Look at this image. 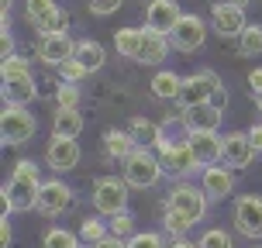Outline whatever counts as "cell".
<instances>
[{"instance_id": "6da1fadb", "label": "cell", "mask_w": 262, "mask_h": 248, "mask_svg": "<svg viewBox=\"0 0 262 248\" xmlns=\"http://www.w3.org/2000/svg\"><path fill=\"white\" fill-rule=\"evenodd\" d=\"M207 207H210L207 193H204L196 183L180 179V183L169 190V196H166V207H162V228H166L172 238H186L190 228H196V224L207 217Z\"/></svg>"}, {"instance_id": "7a4b0ae2", "label": "cell", "mask_w": 262, "mask_h": 248, "mask_svg": "<svg viewBox=\"0 0 262 248\" xmlns=\"http://www.w3.org/2000/svg\"><path fill=\"white\" fill-rule=\"evenodd\" d=\"M41 183H45V179H41L35 159H17V162H14L11 179H7V186L0 190V200H7L14 214H25V210H31L35 204H38Z\"/></svg>"}, {"instance_id": "3957f363", "label": "cell", "mask_w": 262, "mask_h": 248, "mask_svg": "<svg viewBox=\"0 0 262 248\" xmlns=\"http://www.w3.org/2000/svg\"><path fill=\"white\" fill-rule=\"evenodd\" d=\"M121 166H124L121 176H124V183H128L131 190H152V186H159V179L166 176L159 152L156 148H145V145H138Z\"/></svg>"}, {"instance_id": "277c9868", "label": "cell", "mask_w": 262, "mask_h": 248, "mask_svg": "<svg viewBox=\"0 0 262 248\" xmlns=\"http://www.w3.org/2000/svg\"><path fill=\"white\" fill-rule=\"evenodd\" d=\"M156 152H159V159H162V169L169 172V176H176V179H186V176H193V172L200 169V162H196L190 142H186V138H172L169 128L162 131Z\"/></svg>"}, {"instance_id": "5b68a950", "label": "cell", "mask_w": 262, "mask_h": 248, "mask_svg": "<svg viewBox=\"0 0 262 248\" xmlns=\"http://www.w3.org/2000/svg\"><path fill=\"white\" fill-rule=\"evenodd\" d=\"M128 190L131 186L124 183V176H100L93 183V196L90 204L100 217H114L121 210H128Z\"/></svg>"}, {"instance_id": "8992f818", "label": "cell", "mask_w": 262, "mask_h": 248, "mask_svg": "<svg viewBox=\"0 0 262 248\" xmlns=\"http://www.w3.org/2000/svg\"><path fill=\"white\" fill-rule=\"evenodd\" d=\"M217 86H224V83H221V76H217L214 69H196V73L183 76V86H180L176 104H180V110L210 104V97H214V90H217Z\"/></svg>"}, {"instance_id": "52a82bcc", "label": "cell", "mask_w": 262, "mask_h": 248, "mask_svg": "<svg viewBox=\"0 0 262 248\" xmlns=\"http://www.w3.org/2000/svg\"><path fill=\"white\" fill-rule=\"evenodd\" d=\"M35 131H38V121L35 114L28 110V107H4V114H0V138L4 145H25L35 138Z\"/></svg>"}, {"instance_id": "ba28073f", "label": "cell", "mask_w": 262, "mask_h": 248, "mask_svg": "<svg viewBox=\"0 0 262 248\" xmlns=\"http://www.w3.org/2000/svg\"><path fill=\"white\" fill-rule=\"evenodd\" d=\"M73 204H76L73 186L62 183V179L55 176V179H45V183H41L35 210H38V214H45V217H62L66 210H73Z\"/></svg>"}, {"instance_id": "9c48e42d", "label": "cell", "mask_w": 262, "mask_h": 248, "mask_svg": "<svg viewBox=\"0 0 262 248\" xmlns=\"http://www.w3.org/2000/svg\"><path fill=\"white\" fill-rule=\"evenodd\" d=\"M235 231L245 235L249 241H262V196L259 193H245L235 200Z\"/></svg>"}, {"instance_id": "30bf717a", "label": "cell", "mask_w": 262, "mask_h": 248, "mask_svg": "<svg viewBox=\"0 0 262 248\" xmlns=\"http://www.w3.org/2000/svg\"><path fill=\"white\" fill-rule=\"evenodd\" d=\"M169 41L176 52H196L204 41H207V21L196 17V14H183L176 28L169 31Z\"/></svg>"}, {"instance_id": "8fae6325", "label": "cell", "mask_w": 262, "mask_h": 248, "mask_svg": "<svg viewBox=\"0 0 262 248\" xmlns=\"http://www.w3.org/2000/svg\"><path fill=\"white\" fill-rule=\"evenodd\" d=\"M210 28H214V35H221V38H238L249 21H245V7H235V4H228V0H217L214 7H210Z\"/></svg>"}, {"instance_id": "7c38bea8", "label": "cell", "mask_w": 262, "mask_h": 248, "mask_svg": "<svg viewBox=\"0 0 262 248\" xmlns=\"http://www.w3.org/2000/svg\"><path fill=\"white\" fill-rule=\"evenodd\" d=\"M45 166L55 172H69L79 166V145L76 138H59V134H52L49 138V145H45Z\"/></svg>"}, {"instance_id": "4fadbf2b", "label": "cell", "mask_w": 262, "mask_h": 248, "mask_svg": "<svg viewBox=\"0 0 262 248\" xmlns=\"http://www.w3.org/2000/svg\"><path fill=\"white\" fill-rule=\"evenodd\" d=\"M186 142H190V148H193L200 169L217 166V162L224 159V134H217V131H193V134H186Z\"/></svg>"}, {"instance_id": "5bb4252c", "label": "cell", "mask_w": 262, "mask_h": 248, "mask_svg": "<svg viewBox=\"0 0 262 248\" xmlns=\"http://www.w3.org/2000/svg\"><path fill=\"white\" fill-rule=\"evenodd\" d=\"M200 190L207 193V200H224V196L235 193V169L231 166H207V169L200 172Z\"/></svg>"}, {"instance_id": "9a60e30c", "label": "cell", "mask_w": 262, "mask_h": 248, "mask_svg": "<svg viewBox=\"0 0 262 248\" xmlns=\"http://www.w3.org/2000/svg\"><path fill=\"white\" fill-rule=\"evenodd\" d=\"M259 155L255 152V145H252L249 131H228L224 134V166H231V169H245L252 166V159Z\"/></svg>"}, {"instance_id": "2e32d148", "label": "cell", "mask_w": 262, "mask_h": 248, "mask_svg": "<svg viewBox=\"0 0 262 248\" xmlns=\"http://www.w3.org/2000/svg\"><path fill=\"white\" fill-rule=\"evenodd\" d=\"M180 17H183V11L176 0H148V7H145V28H152L159 35H169Z\"/></svg>"}, {"instance_id": "e0dca14e", "label": "cell", "mask_w": 262, "mask_h": 248, "mask_svg": "<svg viewBox=\"0 0 262 248\" xmlns=\"http://www.w3.org/2000/svg\"><path fill=\"white\" fill-rule=\"evenodd\" d=\"M35 52H38V59L45 65H62L76 55V41L69 38V35H45V38H38Z\"/></svg>"}, {"instance_id": "ac0fdd59", "label": "cell", "mask_w": 262, "mask_h": 248, "mask_svg": "<svg viewBox=\"0 0 262 248\" xmlns=\"http://www.w3.org/2000/svg\"><path fill=\"white\" fill-rule=\"evenodd\" d=\"M221 118H224V110H217L214 104H200V107L183 110L180 124H183L186 134H193V131H217L221 128Z\"/></svg>"}, {"instance_id": "d6986e66", "label": "cell", "mask_w": 262, "mask_h": 248, "mask_svg": "<svg viewBox=\"0 0 262 248\" xmlns=\"http://www.w3.org/2000/svg\"><path fill=\"white\" fill-rule=\"evenodd\" d=\"M169 35H159V31H152V28H145V38H142V49H138V59L135 62L142 65H159L166 55H169Z\"/></svg>"}, {"instance_id": "ffe728a7", "label": "cell", "mask_w": 262, "mask_h": 248, "mask_svg": "<svg viewBox=\"0 0 262 248\" xmlns=\"http://www.w3.org/2000/svg\"><path fill=\"white\" fill-rule=\"evenodd\" d=\"M38 97V86H35V76H25V79H7L4 83V104L11 107H28L31 100Z\"/></svg>"}, {"instance_id": "44dd1931", "label": "cell", "mask_w": 262, "mask_h": 248, "mask_svg": "<svg viewBox=\"0 0 262 248\" xmlns=\"http://www.w3.org/2000/svg\"><path fill=\"white\" fill-rule=\"evenodd\" d=\"M86 73H97L100 65L107 62V49L100 45V41H93V38H79L76 41V55H73Z\"/></svg>"}, {"instance_id": "7402d4cb", "label": "cell", "mask_w": 262, "mask_h": 248, "mask_svg": "<svg viewBox=\"0 0 262 248\" xmlns=\"http://www.w3.org/2000/svg\"><path fill=\"white\" fill-rule=\"evenodd\" d=\"M135 148H138V142L131 138V131H118V128L104 131V152H107V159H121V162H124Z\"/></svg>"}, {"instance_id": "603a6c76", "label": "cell", "mask_w": 262, "mask_h": 248, "mask_svg": "<svg viewBox=\"0 0 262 248\" xmlns=\"http://www.w3.org/2000/svg\"><path fill=\"white\" fill-rule=\"evenodd\" d=\"M128 131H131V138H135L138 145H145V148H156L166 128H159L156 121H148V118H142V114H138V118H131Z\"/></svg>"}, {"instance_id": "cb8c5ba5", "label": "cell", "mask_w": 262, "mask_h": 248, "mask_svg": "<svg viewBox=\"0 0 262 248\" xmlns=\"http://www.w3.org/2000/svg\"><path fill=\"white\" fill-rule=\"evenodd\" d=\"M52 134H59V138H79L83 134V114L79 110H55Z\"/></svg>"}, {"instance_id": "d4e9b609", "label": "cell", "mask_w": 262, "mask_h": 248, "mask_svg": "<svg viewBox=\"0 0 262 248\" xmlns=\"http://www.w3.org/2000/svg\"><path fill=\"white\" fill-rule=\"evenodd\" d=\"M142 38H145V28H121L114 35V52L124 55V59H138Z\"/></svg>"}, {"instance_id": "484cf974", "label": "cell", "mask_w": 262, "mask_h": 248, "mask_svg": "<svg viewBox=\"0 0 262 248\" xmlns=\"http://www.w3.org/2000/svg\"><path fill=\"white\" fill-rule=\"evenodd\" d=\"M180 86H183V76H176L172 69H159L156 76H152V93H156L159 100H176Z\"/></svg>"}, {"instance_id": "4316f807", "label": "cell", "mask_w": 262, "mask_h": 248, "mask_svg": "<svg viewBox=\"0 0 262 248\" xmlns=\"http://www.w3.org/2000/svg\"><path fill=\"white\" fill-rule=\"evenodd\" d=\"M35 31H38V38H45V35H69V11L66 7H55L45 21L35 25Z\"/></svg>"}, {"instance_id": "83f0119b", "label": "cell", "mask_w": 262, "mask_h": 248, "mask_svg": "<svg viewBox=\"0 0 262 248\" xmlns=\"http://www.w3.org/2000/svg\"><path fill=\"white\" fill-rule=\"evenodd\" d=\"M41 248H83L79 231H66V228H49L41 238Z\"/></svg>"}, {"instance_id": "f1b7e54d", "label": "cell", "mask_w": 262, "mask_h": 248, "mask_svg": "<svg viewBox=\"0 0 262 248\" xmlns=\"http://www.w3.org/2000/svg\"><path fill=\"white\" fill-rule=\"evenodd\" d=\"M238 52L245 55V59L262 55V25H249L242 35H238Z\"/></svg>"}, {"instance_id": "f546056e", "label": "cell", "mask_w": 262, "mask_h": 248, "mask_svg": "<svg viewBox=\"0 0 262 248\" xmlns=\"http://www.w3.org/2000/svg\"><path fill=\"white\" fill-rule=\"evenodd\" d=\"M79 238H83V245H97V241L111 238V224L104 217H86L79 224Z\"/></svg>"}, {"instance_id": "4dcf8cb0", "label": "cell", "mask_w": 262, "mask_h": 248, "mask_svg": "<svg viewBox=\"0 0 262 248\" xmlns=\"http://www.w3.org/2000/svg\"><path fill=\"white\" fill-rule=\"evenodd\" d=\"M0 76H4V83L7 79H25V76H31V62L25 55H11V59L0 62Z\"/></svg>"}, {"instance_id": "1f68e13d", "label": "cell", "mask_w": 262, "mask_h": 248, "mask_svg": "<svg viewBox=\"0 0 262 248\" xmlns=\"http://www.w3.org/2000/svg\"><path fill=\"white\" fill-rule=\"evenodd\" d=\"M107 224H111V235L121 238V241H128V238L138 235V231H135V217H131V210H121V214H114V217H107Z\"/></svg>"}, {"instance_id": "d6a6232c", "label": "cell", "mask_w": 262, "mask_h": 248, "mask_svg": "<svg viewBox=\"0 0 262 248\" xmlns=\"http://www.w3.org/2000/svg\"><path fill=\"white\" fill-rule=\"evenodd\" d=\"M55 104H59V110H79V86L76 83H59L55 86Z\"/></svg>"}, {"instance_id": "836d02e7", "label": "cell", "mask_w": 262, "mask_h": 248, "mask_svg": "<svg viewBox=\"0 0 262 248\" xmlns=\"http://www.w3.org/2000/svg\"><path fill=\"white\" fill-rule=\"evenodd\" d=\"M55 7H59L55 0H25V17L31 21V25H38V21H45Z\"/></svg>"}, {"instance_id": "e575fe53", "label": "cell", "mask_w": 262, "mask_h": 248, "mask_svg": "<svg viewBox=\"0 0 262 248\" xmlns=\"http://www.w3.org/2000/svg\"><path fill=\"white\" fill-rule=\"evenodd\" d=\"M200 248H235V238L228 235L224 228H207L200 235Z\"/></svg>"}, {"instance_id": "d590c367", "label": "cell", "mask_w": 262, "mask_h": 248, "mask_svg": "<svg viewBox=\"0 0 262 248\" xmlns=\"http://www.w3.org/2000/svg\"><path fill=\"white\" fill-rule=\"evenodd\" d=\"M128 248H169V245L159 231H138L135 238H128Z\"/></svg>"}, {"instance_id": "8d00e7d4", "label": "cell", "mask_w": 262, "mask_h": 248, "mask_svg": "<svg viewBox=\"0 0 262 248\" xmlns=\"http://www.w3.org/2000/svg\"><path fill=\"white\" fill-rule=\"evenodd\" d=\"M59 73H62V83H79V79H86L90 73L83 69V65L76 62V59H69V62H62L59 65Z\"/></svg>"}, {"instance_id": "74e56055", "label": "cell", "mask_w": 262, "mask_h": 248, "mask_svg": "<svg viewBox=\"0 0 262 248\" xmlns=\"http://www.w3.org/2000/svg\"><path fill=\"white\" fill-rule=\"evenodd\" d=\"M121 4H124V0H90V11L97 14V17H107V14L121 11Z\"/></svg>"}, {"instance_id": "f35d334b", "label": "cell", "mask_w": 262, "mask_h": 248, "mask_svg": "<svg viewBox=\"0 0 262 248\" xmlns=\"http://www.w3.org/2000/svg\"><path fill=\"white\" fill-rule=\"evenodd\" d=\"M11 55H17L14 52V35L11 31H0V59H11Z\"/></svg>"}, {"instance_id": "ab89813d", "label": "cell", "mask_w": 262, "mask_h": 248, "mask_svg": "<svg viewBox=\"0 0 262 248\" xmlns=\"http://www.w3.org/2000/svg\"><path fill=\"white\" fill-rule=\"evenodd\" d=\"M0 248H11V221L0 217Z\"/></svg>"}, {"instance_id": "60d3db41", "label": "cell", "mask_w": 262, "mask_h": 248, "mask_svg": "<svg viewBox=\"0 0 262 248\" xmlns=\"http://www.w3.org/2000/svg\"><path fill=\"white\" fill-rule=\"evenodd\" d=\"M210 104L217 107V110H224V107H228V90H224V86H217V90H214V97H210Z\"/></svg>"}, {"instance_id": "b9f144b4", "label": "cell", "mask_w": 262, "mask_h": 248, "mask_svg": "<svg viewBox=\"0 0 262 248\" xmlns=\"http://www.w3.org/2000/svg\"><path fill=\"white\" fill-rule=\"evenodd\" d=\"M249 138H252V145H255V152H262V121L249 128Z\"/></svg>"}, {"instance_id": "7bdbcfd3", "label": "cell", "mask_w": 262, "mask_h": 248, "mask_svg": "<svg viewBox=\"0 0 262 248\" xmlns=\"http://www.w3.org/2000/svg\"><path fill=\"white\" fill-rule=\"evenodd\" d=\"M90 248H128V241H121V238H104V241H97V245H90Z\"/></svg>"}, {"instance_id": "ee69618b", "label": "cell", "mask_w": 262, "mask_h": 248, "mask_svg": "<svg viewBox=\"0 0 262 248\" xmlns=\"http://www.w3.org/2000/svg\"><path fill=\"white\" fill-rule=\"evenodd\" d=\"M249 90L252 93L262 90V69H252V73H249Z\"/></svg>"}, {"instance_id": "f6af8a7d", "label": "cell", "mask_w": 262, "mask_h": 248, "mask_svg": "<svg viewBox=\"0 0 262 248\" xmlns=\"http://www.w3.org/2000/svg\"><path fill=\"white\" fill-rule=\"evenodd\" d=\"M169 248H200V241H190V238H172Z\"/></svg>"}, {"instance_id": "bcb514c9", "label": "cell", "mask_w": 262, "mask_h": 248, "mask_svg": "<svg viewBox=\"0 0 262 248\" xmlns=\"http://www.w3.org/2000/svg\"><path fill=\"white\" fill-rule=\"evenodd\" d=\"M0 14H11V0H0Z\"/></svg>"}, {"instance_id": "7dc6e473", "label": "cell", "mask_w": 262, "mask_h": 248, "mask_svg": "<svg viewBox=\"0 0 262 248\" xmlns=\"http://www.w3.org/2000/svg\"><path fill=\"white\" fill-rule=\"evenodd\" d=\"M252 97H255V107L262 110V90H259V93H252Z\"/></svg>"}, {"instance_id": "c3c4849f", "label": "cell", "mask_w": 262, "mask_h": 248, "mask_svg": "<svg viewBox=\"0 0 262 248\" xmlns=\"http://www.w3.org/2000/svg\"><path fill=\"white\" fill-rule=\"evenodd\" d=\"M228 4H235V7H245V4H249V0H228Z\"/></svg>"}, {"instance_id": "681fc988", "label": "cell", "mask_w": 262, "mask_h": 248, "mask_svg": "<svg viewBox=\"0 0 262 248\" xmlns=\"http://www.w3.org/2000/svg\"><path fill=\"white\" fill-rule=\"evenodd\" d=\"M255 248H262V245H255Z\"/></svg>"}]
</instances>
